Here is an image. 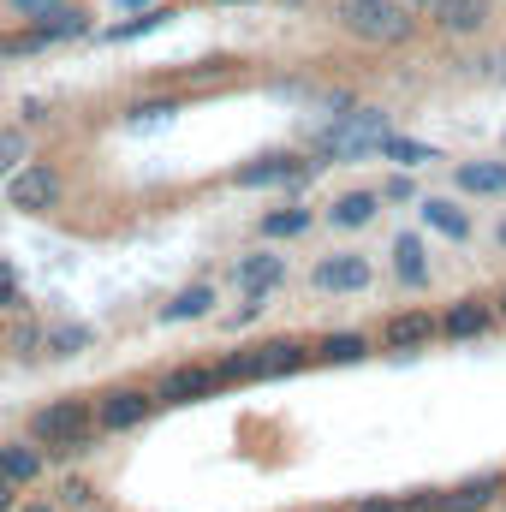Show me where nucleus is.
<instances>
[{
	"instance_id": "7c9ffc66",
	"label": "nucleus",
	"mask_w": 506,
	"mask_h": 512,
	"mask_svg": "<svg viewBox=\"0 0 506 512\" xmlns=\"http://www.w3.org/2000/svg\"><path fill=\"white\" fill-rule=\"evenodd\" d=\"M131 120H137V126H149V120H173V102H143Z\"/></svg>"
},
{
	"instance_id": "473e14b6",
	"label": "nucleus",
	"mask_w": 506,
	"mask_h": 512,
	"mask_svg": "<svg viewBox=\"0 0 506 512\" xmlns=\"http://www.w3.org/2000/svg\"><path fill=\"white\" fill-rule=\"evenodd\" d=\"M358 512H405V507H399V501H364Z\"/></svg>"
},
{
	"instance_id": "f3484780",
	"label": "nucleus",
	"mask_w": 506,
	"mask_h": 512,
	"mask_svg": "<svg viewBox=\"0 0 506 512\" xmlns=\"http://www.w3.org/2000/svg\"><path fill=\"white\" fill-rule=\"evenodd\" d=\"M435 328H441L435 316H423V310H405V316H393V322H387V346H399V352H417V346H423Z\"/></svg>"
},
{
	"instance_id": "f257e3e1",
	"label": "nucleus",
	"mask_w": 506,
	"mask_h": 512,
	"mask_svg": "<svg viewBox=\"0 0 506 512\" xmlns=\"http://www.w3.org/2000/svg\"><path fill=\"white\" fill-rule=\"evenodd\" d=\"M387 137H393L387 131V114L358 108V114H340L334 126L316 131V155H328V161H364V155H376Z\"/></svg>"
},
{
	"instance_id": "9b49d317",
	"label": "nucleus",
	"mask_w": 506,
	"mask_h": 512,
	"mask_svg": "<svg viewBox=\"0 0 506 512\" xmlns=\"http://www.w3.org/2000/svg\"><path fill=\"white\" fill-rule=\"evenodd\" d=\"M453 185L471 191V197H501L506 191V161H459V167H453Z\"/></svg>"
},
{
	"instance_id": "a878e982",
	"label": "nucleus",
	"mask_w": 506,
	"mask_h": 512,
	"mask_svg": "<svg viewBox=\"0 0 506 512\" xmlns=\"http://www.w3.org/2000/svg\"><path fill=\"white\" fill-rule=\"evenodd\" d=\"M24 167V131H0V179H12Z\"/></svg>"
},
{
	"instance_id": "2f4dec72",
	"label": "nucleus",
	"mask_w": 506,
	"mask_h": 512,
	"mask_svg": "<svg viewBox=\"0 0 506 512\" xmlns=\"http://www.w3.org/2000/svg\"><path fill=\"white\" fill-rule=\"evenodd\" d=\"M60 495H66L72 507H90V483H72V477H66V489H60Z\"/></svg>"
},
{
	"instance_id": "423d86ee",
	"label": "nucleus",
	"mask_w": 506,
	"mask_h": 512,
	"mask_svg": "<svg viewBox=\"0 0 506 512\" xmlns=\"http://www.w3.org/2000/svg\"><path fill=\"white\" fill-rule=\"evenodd\" d=\"M322 161H304V155H262V161H245L239 173H233V185H245V191H256V185H298L304 173H316Z\"/></svg>"
},
{
	"instance_id": "f8f14e48",
	"label": "nucleus",
	"mask_w": 506,
	"mask_h": 512,
	"mask_svg": "<svg viewBox=\"0 0 506 512\" xmlns=\"http://www.w3.org/2000/svg\"><path fill=\"white\" fill-rule=\"evenodd\" d=\"M435 24L447 36H471L489 24V0H435Z\"/></svg>"
},
{
	"instance_id": "1a4fd4ad",
	"label": "nucleus",
	"mask_w": 506,
	"mask_h": 512,
	"mask_svg": "<svg viewBox=\"0 0 506 512\" xmlns=\"http://www.w3.org/2000/svg\"><path fill=\"white\" fill-rule=\"evenodd\" d=\"M149 411H155V399H149V393H137V387H120V393H108V399H102L96 423H102V429H137Z\"/></svg>"
},
{
	"instance_id": "20e7f679",
	"label": "nucleus",
	"mask_w": 506,
	"mask_h": 512,
	"mask_svg": "<svg viewBox=\"0 0 506 512\" xmlns=\"http://www.w3.org/2000/svg\"><path fill=\"white\" fill-rule=\"evenodd\" d=\"M340 24H346L352 36H364V42H381V48H393V42L411 36V18H405L393 0H346Z\"/></svg>"
},
{
	"instance_id": "58836bf2",
	"label": "nucleus",
	"mask_w": 506,
	"mask_h": 512,
	"mask_svg": "<svg viewBox=\"0 0 506 512\" xmlns=\"http://www.w3.org/2000/svg\"><path fill=\"white\" fill-rule=\"evenodd\" d=\"M233 6H239V0H233Z\"/></svg>"
},
{
	"instance_id": "cd10ccee",
	"label": "nucleus",
	"mask_w": 506,
	"mask_h": 512,
	"mask_svg": "<svg viewBox=\"0 0 506 512\" xmlns=\"http://www.w3.org/2000/svg\"><path fill=\"white\" fill-rule=\"evenodd\" d=\"M42 42H48V36H42V30H36V24H30V30H24V36H0V54H36V48H42Z\"/></svg>"
},
{
	"instance_id": "2eb2a0df",
	"label": "nucleus",
	"mask_w": 506,
	"mask_h": 512,
	"mask_svg": "<svg viewBox=\"0 0 506 512\" xmlns=\"http://www.w3.org/2000/svg\"><path fill=\"white\" fill-rule=\"evenodd\" d=\"M286 280V262L274 251H256V256H239V286L245 292H274Z\"/></svg>"
},
{
	"instance_id": "bb28decb",
	"label": "nucleus",
	"mask_w": 506,
	"mask_h": 512,
	"mask_svg": "<svg viewBox=\"0 0 506 512\" xmlns=\"http://www.w3.org/2000/svg\"><path fill=\"white\" fill-rule=\"evenodd\" d=\"M48 346H54V352H84V346H90V328H78V322H72V328H54Z\"/></svg>"
},
{
	"instance_id": "39448f33",
	"label": "nucleus",
	"mask_w": 506,
	"mask_h": 512,
	"mask_svg": "<svg viewBox=\"0 0 506 512\" xmlns=\"http://www.w3.org/2000/svg\"><path fill=\"white\" fill-rule=\"evenodd\" d=\"M60 191H66V179H60L54 167H42V161H24V167L6 179V197H12L18 209H30V215L54 209V203H60Z\"/></svg>"
},
{
	"instance_id": "5701e85b",
	"label": "nucleus",
	"mask_w": 506,
	"mask_h": 512,
	"mask_svg": "<svg viewBox=\"0 0 506 512\" xmlns=\"http://www.w3.org/2000/svg\"><path fill=\"white\" fill-rule=\"evenodd\" d=\"M298 233H310V209H274V215H262V239H298Z\"/></svg>"
},
{
	"instance_id": "c9c22d12",
	"label": "nucleus",
	"mask_w": 506,
	"mask_h": 512,
	"mask_svg": "<svg viewBox=\"0 0 506 512\" xmlns=\"http://www.w3.org/2000/svg\"><path fill=\"white\" fill-rule=\"evenodd\" d=\"M495 239H501V245H506V221H501V233H495Z\"/></svg>"
},
{
	"instance_id": "0eeeda50",
	"label": "nucleus",
	"mask_w": 506,
	"mask_h": 512,
	"mask_svg": "<svg viewBox=\"0 0 506 512\" xmlns=\"http://www.w3.org/2000/svg\"><path fill=\"white\" fill-rule=\"evenodd\" d=\"M310 286L316 292H364L370 286V262L364 256H322L316 268H310Z\"/></svg>"
},
{
	"instance_id": "a211bd4d",
	"label": "nucleus",
	"mask_w": 506,
	"mask_h": 512,
	"mask_svg": "<svg viewBox=\"0 0 506 512\" xmlns=\"http://www.w3.org/2000/svg\"><path fill=\"white\" fill-rule=\"evenodd\" d=\"M376 215H381V191H346L328 221H334V227H370Z\"/></svg>"
},
{
	"instance_id": "c756f323",
	"label": "nucleus",
	"mask_w": 506,
	"mask_h": 512,
	"mask_svg": "<svg viewBox=\"0 0 506 512\" xmlns=\"http://www.w3.org/2000/svg\"><path fill=\"white\" fill-rule=\"evenodd\" d=\"M411 197H417V185H411V173H399V179H393V185L381 191V203H411Z\"/></svg>"
},
{
	"instance_id": "6ab92c4d",
	"label": "nucleus",
	"mask_w": 506,
	"mask_h": 512,
	"mask_svg": "<svg viewBox=\"0 0 506 512\" xmlns=\"http://www.w3.org/2000/svg\"><path fill=\"white\" fill-rule=\"evenodd\" d=\"M393 274H399L405 286H423V280H429V262H423V239H417V233H399V239H393Z\"/></svg>"
},
{
	"instance_id": "9d476101",
	"label": "nucleus",
	"mask_w": 506,
	"mask_h": 512,
	"mask_svg": "<svg viewBox=\"0 0 506 512\" xmlns=\"http://www.w3.org/2000/svg\"><path fill=\"white\" fill-rule=\"evenodd\" d=\"M215 310V280H191V286H179L167 304H161V322H197V316H209Z\"/></svg>"
},
{
	"instance_id": "f03ea898",
	"label": "nucleus",
	"mask_w": 506,
	"mask_h": 512,
	"mask_svg": "<svg viewBox=\"0 0 506 512\" xmlns=\"http://www.w3.org/2000/svg\"><path fill=\"white\" fill-rule=\"evenodd\" d=\"M90 405L84 399H54V405H42L36 417H30V435L42 441V447H54V453H84L90 447Z\"/></svg>"
},
{
	"instance_id": "7ed1b4c3",
	"label": "nucleus",
	"mask_w": 506,
	"mask_h": 512,
	"mask_svg": "<svg viewBox=\"0 0 506 512\" xmlns=\"http://www.w3.org/2000/svg\"><path fill=\"white\" fill-rule=\"evenodd\" d=\"M298 364H304V346H298V340H268V346H256V352L221 358L215 376H221V382H262V376H292Z\"/></svg>"
},
{
	"instance_id": "72a5a7b5",
	"label": "nucleus",
	"mask_w": 506,
	"mask_h": 512,
	"mask_svg": "<svg viewBox=\"0 0 506 512\" xmlns=\"http://www.w3.org/2000/svg\"><path fill=\"white\" fill-rule=\"evenodd\" d=\"M12 507V483H6V477H0V512Z\"/></svg>"
},
{
	"instance_id": "393cba45",
	"label": "nucleus",
	"mask_w": 506,
	"mask_h": 512,
	"mask_svg": "<svg viewBox=\"0 0 506 512\" xmlns=\"http://www.w3.org/2000/svg\"><path fill=\"white\" fill-rule=\"evenodd\" d=\"M24 24H48V18H66V12H78L72 0H6Z\"/></svg>"
},
{
	"instance_id": "aec40b11",
	"label": "nucleus",
	"mask_w": 506,
	"mask_h": 512,
	"mask_svg": "<svg viewBox=\"0 0 506 512\" xmlns=\"http://www.w3.org/2000/svg\"><path fill=\"white\" fill-rule=\"evenodd\" d=\"M381 155H387V161H399L405 173H411V167L441 161V149H435V143H417V137H387V143H381Z\"/></svg>"
},
{
	"instance_id": "4c0bfd02",
	"label": "nucleus",
	"mask_w": 506,
	"mask_h": 512,
	"mask_svg": "<svg viewBox=\"0 0 506 512\" xmlns=\"http://www.w3.org/2000/svg\"><path fill=\"white\" fill-rule=\"evenodd\" d=\"M501 316H506V292H501Z\"/></svg>"
},
{
	"instance_id": "4be33fe9",
	"label": "nucleus",
	"mask_w": 506,
	"mask_h": 512,
	"mask_svg": "<svg viewBox=\"0 0 506 512\" xmlns=\"http://www.w3.org/2000/svg\"><path fill=\"white\" fill-rule=\"evenodd\" d=\"M167 18H173V12H167V6L155 0V6H143L137 18H126V24H108V42H131V36H149V30H161Z\"/></svg>"
},
{
	"instance_id": "e433bc0d",
	"label": "nucleus",
	"mask_w": 506,
	"mask_h": 512,
	"mask_svg": "<svg viewBox=\"0 0 506 512\" xmlns=\"http://www.w3.org/2000/svg\"><path fill=\"white\" fill-rule=\"evenodd\" d=\"M24 512H48V507H24Z\"/></svg>"
},
{
	"instance_id": "f704fd0d",
	"label": "nucleus",
	"mask_w": 506,
	"mask_h": 512,
	"mask_svg": "<svg viewBox=\"0 0 506 512\" xmlns=\"http://www.w3.org/2000/svg\"><path fill=\"white\" fill-rule=\"evenodd\" d=\"M114 6H155V0H114Z\"/></svg>"
},
{
	"instance_id": "412c9836",
	"label": "nucleus",
	"mask_w": 506,
	"mask_h": 512,
	"mask_svg": "<svg viewBox=\"0 0 506 512\" xmlns=\"http://www.w3.org/2000/svg\"><path fill=\"white\" fill-rule=\"evenodd\" d=\"M423 221H429L435 233H447V239H465V233H471V215L453 209L447 197H429V203H423Z\"/></svg>"
},
{
	"instance_id": "dca6fc26",
	"label": "nucleus",
	"mask_w": 506,
	"mask_h": 512,
	"mask_svg": "<svg viewBox=\"0 0 506 512\" xmlns=\"http://www.w3.org/2000/svg\"><path fill=\"white\" fill-rule=\"evenodd\" d=\"M0 477H6L12 489L36 483V477H42V441H36V447H24V441H18V447H0Z\"/></svg>"
},
{
	"instance_id": "c85d7f7f",
	"label": "nucleus",
	"mask_w": 506,
	"mask_h": 512,
	"mask_svg": "<svg viewBox=\"0 0 506 512\" xmlns=\"http://www.w3.org/2000/svg\"><path fill=\"white\" fill-rule=\"evenodd\" d=\"M0 304H6V310H24V292H18V274H12V262H0Z\"/></svg>"
},
{
	"instance_id": "6e6552de",
	"label": "nucleus",
	"mask_w": 506,
	"mask_h": 512,
	"mask_svg": "<svg viewBox=\"0 0 506 512\" xmlns=\"http://www.w3.org/2000/svg\"><path fill=\"white\" fill-rule=\"evenodd\" d=\"M215 387H221L215 370H203V364H179V370H167L161 399H167V405H191V399H209Z\"/></svg>"
},
{
	"instance_id": "4468645a",
	"label": "nucleus",
	"mask_w": 506,
	"mask_h": 512,
	"mask_svg": "<svg viewBox=\"0 0 506 512\" xmlns=\"http://www.w3.org/2000/svg\"><path fill=\"white\" fill-rule=\"evenodd\" d=\"M489 322H495V310L477 304V298H465V304H453V310L441 316V334H447V340H477V334H489Z\"/></svg>"
},
{
	"instance_id": "b1692460",
	"label": "nucleus",
	"mask_w": 506,
	"mask_h": 512,
	"mask_svg": "<svg viewBox=\"0 0 506 512\" xmlns=\"http://www.w3.org/2000/svg\"><path fill=\"white\" fill-rule=\"evenodd\" d=\"M316 352H322L328 364H358V358H364L370 346H364V334H328V340H322Z\"/></svg>"
},
{
	"instance_id": "ddd939ff",
	"label": "nucleus",
	"mask_w": 506,
	"mask_h": 512,
	"mask_svg": "<svg viewBox=\"0 0 506 512\" xmlns=\"http://www.w3.org/2000/svg\"><path fill=\"white\" fill-rule=\"evenodd\" d=\"M495 495H501V477H471L465 489H453V495H435V501H429V512H483Z\"/></svg>"
}]
</instances>
